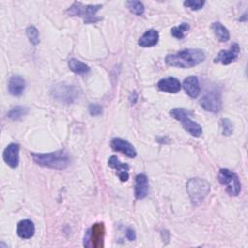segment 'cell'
Segmentation results:
<instances>
[{"label": "cell", "instance_id": "6da1fadb", "mask_svg": "<svg viewBox=\"0 0 248 248\" xmlns=\"http://www.w3.org/2000/svg\"><path fill=\"white\" fill-rule=\"evenodd\" d=\"M205 59V53L200 48H187L175 53L168 54L165 58L167 65L177 68H192Z\"/></svg>", "mask_w": 248, "mask_h": 248}, {"label": "cell", "instance_id": "7a4b0ae2", "mask_svg": "<svg viewBox=\"0 0 248 248\" xmlns=\"http://www.w3.org/2000/svg\"><path fill=\"white\" fill-rule=\"evenodd\" d=\"M35 164L53 170H64L70 165V156L65 150H57L49 153H31Z\"/></svg>", "mask_w": 248, "mask_h": 248}, {"label": "cell", "instance_id": "3957f363", "mask_svg": "<svg viewBox=\"0 0 248 248\" xmlns=\"http://www.w3.org/2000/svg\"><path fill=\"white\" fill-rule=\"evenodd\" d=\"M102 8V5H85L81 2H74L66 11L70 16H79L84 20V23H95L101 20L97 16V12Z\"/></svg>", "mask_w": 248, "mask_h": 248}, {"label": "cell", "instance_id": "277c9868", "mask_svg": "<svg viewBox=\"0 0 248 248\" xmlns=\"http://www.w3.org/2000/svg\"><path fill=\"white\" fill-rule=\"evenodd\" d=\"M51 96L57 102L63 104H73L79 97V89L70 83L60 82L51 87Z\"/></svg>", "mask_w": 248, "mask_h": 248}, {"label": "cell", "instance_id": "5b68a950", "mask_svg": "<svg viewBox=\"0 0 248 248\" xmlns=\"http://www.w3.org/2000/svg\"><path fill=\"white\" fill-rule=\"evenodd\" d=\"M190 111L183 108H174L170 111V115L172 118L180 121L186 132H188L191 136L198 138L202 135V128L199 123L190 118Z\"/></svg>", "mask_w": 248, "mask_h": 248}, {"label": "cell", "instance_id": "8992f818", "mask_svg": "<svg viewBox=\"0 0 248 248\" xmlns=\"http://www.w3.org/2000/svg\"><path fill=\"white\" fill-rule=\"evenodd\" d=\"M187 191L192 203L198 205L209 194L210 185L207 181L199 177H195L188 181Z\"/></svg>", "mask_w": 248, "mask_h": 248}, {"label": "cell", "instance_id": "52a82bcc", "mask_svg": "<svg viewBox=\"0 0 248 248\" xmlns=\"http://www.w3.org/2000/svg\"><path fill=\"white\" fill-rule=\"evenodd\" d=\"M219 182L226 187L230 196H238L241 191V183L237 174L229 169H221L218 172Z\"/></svg>", "mask_w": 248, "mask_h": 248}, {"label": "cell", "instance_id": "ba28073f", "mask_svg": "<svg viewBox=\"0 0 248 248\" xmlns=\"http://www.w3.org/2000/svg\"><path fill=\"white\" fill-rule=\"evenodd\" d=\"M106 229L104 223H95L86 232L84 239L90 242V245L94 248H103L105 239Z\"/></svg>", "mask_w": 248, "mask_h": 248}, {"label": "cell", "instance_id": "9c48e42d", "mask_svg": "<svg viewBox=\"0 0 248 248\" xmlns=\"http://www.w3.org/2000/svg\"><path fill=\"white\" fill-rule=\"evenodd\" d=\"M200 105L203 109L210 112H218L222 108V99L220 92L212 90L207 92L200 100Z\"/></svg>", "mask_w": 248, "mask_h": 248}, {"label": "cell", "instance_id": "30bf717a", "mask_svg": "<svg viewBox=\"0 0 248 248\" xmlns=\"http://www.w3.org/2000/svg\"><path fill=\"white\" fill-rule=\"evenodd\" d=\"M239 50H240V48H239L238 44L234 43L231 46V47L229 49L220 50L219 53L214 58L213 62L214 63H221L223 65H229V64L232 63L233 61H235L237 59L238 54H239Z\"/></svg>", "mask_w": 248, "mask_h": 248}, {"label": "cell", "instance_id": "8fae6325", "mask_svg": "<svg viewBox=\"0 0 248 248\" xmlns=\"http://www.w3.org/2000/svg\"><path fill=\"white\" fill-rule=\"evenodd\" d=\"M3 160L9 167L16 169L19 163V145L10 143L3 151Z\"/></svg>", "mask_w": 248, "mask_h": 248}, {"label": "cell", "instance_id": "7c38bea8", "mask_svg": "<svg viewBox=\"0 0 248 248\" xmlns=\"http://www.w3.org/2000/svg\"><path fill=\"white\" fill-rule=\"evenodd\" d=\"M110 146L113 150L122 152L129 158H135L137 155V151L134 146L129 141L121 138H113L110 141Z\"/></svg>", "mask_w": 248, "mask_h": 248}, {"label": "cell", "instance_id": "4fadbf2b", "mask_svg": "<svg viewBox=\"0 0 248 248\" xmlns=\"http://www.w3.org/2000/svg\"><path fill=\"white\" fill-rule=\"evenodd\" d=\"M108 164L111 169L116 170V174L122 182H126L129 179V165L120 162L116 155L110 156Z\"/></svg>", "mask_w": 248, "mask_h": 248}, {"label": "cell", "instance_id": "5bb4252c", "mask_svg": "<svg viewBox=\"0 0 248 248\" xmlns=\"http://www.w3.org/2000/svg\"><path fill=\"white\" fill-rule=\"evenodd\" d=\"M149 191L148 178L145 174L140 173L136 176L135 180V197L137 200L144 199Z\"/></svg>", "mask_w": 248, "mask_h": 248}, {"label": "cell", "instance_id": "9a60e30c", "mask_svg": "<svg viewBox=\"0 0 248 248\" xmlns=\"http://www.w3.org/2000/svg\"><path fill=\"white\" fill-rule=\"evenodd\" d=\"M183 88L189 97H191L193 99L197 98L201 92L199 78L195 76L187 77L183 80Z\"/></svg>", "mask_w": 248, "mask_h": 248}, {"label": "cell", "instance_id": "2e32d148", "mask_svg": "<svg viewBox=\"0 0 248 248\" xmlns=\"http://www.w3.org/2000/svg\"><path fill=\"white\" fill-rule=\"evenodd\" d=\"M159 90L168 93H176L181 89V84L179 80L173 77H169L160 79L157 84Z\"/></svg>", "mask_w": 248, "mask_h": 248}, {"label": "cell", "instance_id": "e0dca14e", "mask_svg": "<svg viewBox=\"0 0 248 248\" xmlns=\"http://www.w3.org/2000/svg\"><path fill=\"white\" fill-rule=\"evenodd\" d=\"M16 233L19 237L23 239L31 238L35 233V226L31 220L24 219L17 223Z\"/></svg>", "mask_w": 248, "mask_h": 248}, {"label": "cell", "instance_id": "ac0fdd59", "mask_svg": "<svg viewBox=\"0 0 248 248\" xmlns=\"http://www.w3.org/2000/svg\"><path fill=\"white\" fill-rule=\"evenodd\" d=\"M9 92L13 96H20L25 89V80L20 76H12L8 83Z\"/></svg>", "mask_w": 248, "mask_h": 248}, {"label": "cell", "instance_id": "d6986e66", "mask_svg": "<svg viewBox=\"0 0 248 248\" xmlns=\"http://www.w3.org/2000/svg\"><path fill=\"white\" fill-rule=\"evenodd\" d=\"M159 41V33L155 29H149L145 31L139 39L138 44L142 47L154 46Z\"/></svg>", "mask_w": 248, "mask_h": 248}, {"label": "cell", "instance_id": "ffe728a7", "mask_svg": "<svg viewBox=\"0 0 248 248\" xmlns=\"http://www.w3.org/2000/svg\"><path fill=\"white\" fill-rule=\"evenodd\" d=\"M68 67L73 73L78 75H84L90 71L88 65L81 62L80 60H78L77 58H71L68 62Z\"/></svg>", "mask_w": 248, "mask_h": 248}, {"label": "cell", "instance_id": "44dd1931", "mask_svg": "<svg viewBox=\"0 0 248 248\" xmlns=\"http://www.w3.org/2000/svg\"><path fill=\"white\" fill-rule=\"evenodd\" d=\"M211 28L220 42H227L230 39V32L229 30L220 22H213Z\"/></svg>", "mask_w": 248, "mask_h": 248}, {"label": "cell", "instance_id": "7402d4cb", "mask_svg": "<svg viewBox=\"0 0 248 248\" xmlns=\"http://www.w3.org/2000/svg\"><path fill=\"white\" fill-rule=\"evenodd\" d=\"M27 113H28V108L23 106H16L9 110V112L7 113V116L11 120H19L23 116H25Z\"/></svg>", "mask_w": 248, "mask_h": 248}, {"label": "cell", "instance_id": "603a6c76", "mask_svg": "<svg viewBox=\"0 0 248 248\" xmlns=\"http://www.w3.org/2000/svg\"><path fill=\"white\" fill-rule=\"evenodd\" d=\"M190 29V25L187 23V22H182L180 25L178 26H174L171 28V35L178 39V40H181L184 38L186 32Z\"/></svg>", "mask_w": 248, "mask_h": 248}, {"label": "cell", "instance_id": "cb8c5ba5", "mask_svg": "<svg viewBox=\"0 0 248 248\" xmlns=\"http://www.w3.org/2000/svg\"><path fill=\"white\" fill-rule=\"evenodd\" d=\"M26 34H27V37H28L29 42H30L32 45L36 46V45L39 44V42H40L39 31H38V29H37L35 26H33V25L28 26V27L26 28Z\"/></svg>", "mask_w": 248, "mask_h": 248}, {"label": "cell", "instance_id": "d4e9b609", "mask_svg": "<svg viewBox=\"0 0 248 248\" xmlns=\"http://www.w3.org/2000/svg\"><path fill=\"white\" fill-rule=\"evenodd\" d=\"M127 6H128L129 10L137 16H141L144 13V6L140 1H134V0L128 1Z\"/></svg>", "mask_w": 248, "mask_h": 248}, {"label": "cell", "instance_id": "484cf974", "mask_svg": "<svg viewBox=\"0 0 248 248\" xmlns=\"http://www.w3.org/2000/svg\"><path fill=\"white\" fill-rule=\"evenodd\" d=\"M221 127H222V132L224 136H231L233 132V125L232 121L228 118L221 119Z\"/></svg>", "mask_w": 248, "mask_h": 248}, {"label": "cell", "instance_id": "4316f807", "mask_svg": "<svg viewBox=\"0 0 248 248\" xmlns=\"http://www.w3.org/2000/svg\"><path fill=\"white\" fill-rule=\"evenodd\" d=\"M204 4H205V2L202 1V0H187V1L183 2V5L189 9H191L192 11L201 10Z\"/></svg>", "mask_w": 248, "mask_h": 248}, {"label": "cell", "instance_id": "83f0119b", "mask_svg": "<svg viewBox=\"0 0 248 248\" xmlns=\"http://www.w3.org/2000/svg\"><path fill=\"white\" fill-rule=\"evenodd\" d=\"M88 111L90 113V115L92 116H98L103 112V108L100 105L97 104H90L88 106Z\"/></svg>", "mask_w": 248, "mask_h": 248}, {"label": "cell", "instance_id": "f1b7e54d", "mask_svg": "<svg viewBox=\"0 0 248 248\" xmlns=\"http://www.w3.org/2000/svg\"><path fill=\"white\" fill-rule=\"evenodd\" d=\"M126 237L130 240V241H134L136 239V232L133 228L129 227L126 229Z\"/></svg>", "mask_w": 248, "mask_h": 248}, {"label": "cell", "instance_id": "f546056e", "mask_svg": "<svg viewBox=\"0 0 248 248\" xmlns=\"http://www.w3.org/2000/svg\"><path fill=\"white\" fill-rule=\"evenodd\" d=\"M137 101H138V93L136 91H134L130 96V102L132 105H135L137 103Z\"/></svg>", "mask_w": 248, "mask_h": 248}]
</instances>
